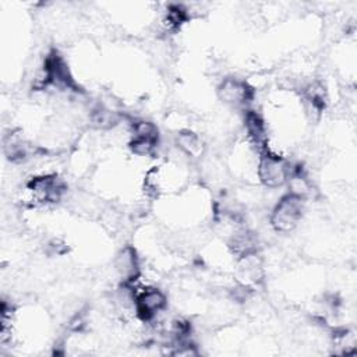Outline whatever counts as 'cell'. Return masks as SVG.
I'll return each instance as SVG.
<instances>
[{"label":"cell","mask_w":357,"mask_h":357,"mask_svg":"<svg viewBox=\"0 0 357 357\" xmlns=\"http://www.w3.org/2000/svg\"><path fill=\"white\" fill-rule=\"evenodd\" d=\"M174 144H176L177 149L184 156H187L190 159L201 158L204 155V151H205V145H204L201 137L197 132H194L192 130H188V128L180 130L176 134Z\"/></svg>","instance_id":"8"},{"label":"cell","mask_w":357,"mask_h":357,"mask_svg":"<svg viewBox=\"0 0 357 357\" xmlns=\"http://www.w3.org/2000/svg\"><path fill=\"white\" fill-rule=\"evenodd\" d=\"M121 121V114L103 105L95 106L89 113V123L96 130H110Z\"/></svg>","instance_id":"9"},{"label":"cell","mask_w":357,"mask_h":357,"mask_svg":"<svg viewBox=\"0 0 357 357\" xmlns=\"http://www.w3.org/2000/svg\"><path fill=\"white\" fill-rule=\"evenodd\" d=\"M114 269L121 283L135 284L141 276V264L137 250L132 245H124L114 258Z\"/></svg>","instance_id":"6"},{"label":"cell","mask_w":357,"mask_h":357,"mask_svg":"<svg viewBox=\"0 0 357 357\" xmlns=\"http://www.w3.org/2000/svg\"><path fill=\"white\" fill-rule=\"evenodd\" d=\"M67 192L66 181L56 173L31 177L25 184L24 201L29 205H45L60 201Z\"/></svg>","instance_id":"1"},{"label":"cell","mask_w":357,"mask_h":357,"mask_svg":"<svg viewBox=\"0 0 357 357\" xmlns=\"http://www.w3.org/2000/svg\"><path fill=\"white\" fill-rule=\"evenodd\" d=\"M244 130L250 144L255 148L257 153L269 148V137H268V127L264 117L252 110H244Z\"/></svg>","instance_id":"7"},{"label":"cell","mask_w":357,"mask_h":357,"mask_svg":"<svg viewBox=\"0 0 357 357\" xmlns=\"http://www.w3.org/2000/svg\"><path fill=\"white\" fill-rule=\"evenodd\" d=\"M291 163L271 148L258 153L257 177L266 188H279L287 183Z\"/></svg>","instance_id":"3"},{"label":"cell","mask_w":357,"mask_h":357,"mask_svg":"<svg viewBox=\"0 0 357 357\" xmlns=\"http://www.w3.org/2000/svg\"><path fill=\"white\" fill-rule=\"evenodd\" d=\"M166 307L167 297L160 289L155 286H145L137 290L134 314L142 322L153 321L160 312L166 310Z\"/></svg>","instance_id":"5"},{"label":"cell","mask_w":357,"mask_h":357,"mask_svg":"<svg viewBox=\"0 0 357 357\" xmlns=\"http://www.w3.org/2000/svg\"><path fill=\"white\" fill-rule=\"evenodd\" d=\"M190 20L188 10L181 4H169L163 15V26L166 31H177Z\"/></svg>","instance_id":"10"},{"label":"cell","mask_w":357,"mask_h":357,"mask_svg":"<svg viewBox=\"0 0 357 357\" xmlns=\"http://www.w3.org/2000/svg\"><path fill=\"white\" fill-rule=\"evenodd\" d=\"M216 95L225 105L247 110L255 98V89L245 79L225 77L216 88Z\"/></svg>","instance_id":"4"},{"label":"cell","mask_w":357,"mask_h":357,"mask_svg":"<svg viewBox=\"0 0 357 357\" xmlns=\"http://www.w3.org/2000/svg\"><path fill=\"white\" fill-rule=\"evenodd\" d=\"M305 208V199L286 192L279 198L269 215V225L276 233H290L293 231L303 215Z\"/></svg>","instance_id":"2"}]
</instances>
